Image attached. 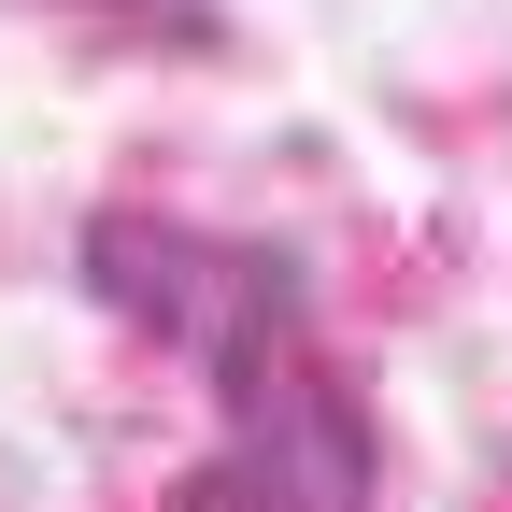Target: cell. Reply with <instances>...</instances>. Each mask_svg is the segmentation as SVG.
<instances>
[{"mask_svg":"<svg viewBox=\"0 0 512 512\" xmlns=\"http://www.w3.org/2000/svg\"><path fill=\"white\" fill-rule=\"evenodd\" d=\"M86 285L214 370V456L185 470L171 512H370L384 498V441L356 413V384L328 370L313 285L271 242H200L171 214H100Z\"/></svg>","mask_w":512,"mask_h":512,"instance_id":"6da1fadb","label":"cell"}]
</instances>
